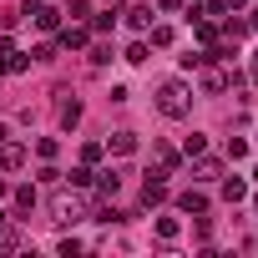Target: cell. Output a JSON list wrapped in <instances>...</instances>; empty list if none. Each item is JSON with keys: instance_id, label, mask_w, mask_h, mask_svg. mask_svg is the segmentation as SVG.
I'll list each match as a JSON object with an SVG mask.
<instances>
[{"instance_id": "10", "label": "cell", "mask_w": 258, "mask_h": 258, "mask_svg": "<svg viewBox=\"0 0 258 258\" xmlns=\"http://www.w3.org/2000/svg\"><path fill=\"white\" fill-rule=\"evenodd\" d=\"M81 121V101H61V126H76Z\"/></svg>"}, {"instance_id": "6", "label": "cell", "mask_w": 258, "mask_h": 258, "mask_svg": "<svg viewBox=\"0 0 258 258\" xmlns=\"http://www.w3.org/2000/svg\"><path fill=\"white\" fill-rule=\"evenodd\" d=\"M177 208H182V213H198V218H203V213H208V198H203V192H182V198H177Z\"/></svg>"}, {"instance_id": "9", "label": "cell", "mask_w": 258, "mask_h": 258, "mask_svg": "<svg viewBox=\"0 0 258 258\" xmlns=\"http://www.w3.org/2000/svg\"><path fill=\"white\" fill-rule=\"evenodd\" d=\"M56 21H61V16H56V11L46 6V0H41V11H36V26H41V31H56Z\"/></svg>"}, {"instance_id": "15", "label": "cell", "mask_w": 258, "mask_h": 258, "mask_svg": "<svg viewBox=\"0 0 258 258\" xmlns=\"http://www.w3.org/2000/svg\"><path fill=\"white\" fill-rule=\"evenodd\" d=\"M203 86H208V91H213V96H218V91H223V86H228V76H223V71H208V76H203Z\"/></svg>"}, {"instance_id": "13", "label": "cell", "mask_w": 258, "mask_h": 258, "mask_svg": "<svg viewBox=\"0 0 258 258\" xmlns=\"http://www.w3.org/2000/svg\"><path fill=\"white\" fill-rule=\"evenodd\" d=\"M61 46H86V26H71V31H61Z\"/></svg>"}, {"instance_id": "23", "label": "cell", "mask_w": 258, "mask_h": 258, "mask_svg": "<svg viewBox=\"0 0 258 258\" xmlns=\"http://www.w3.org/2000/svg\"><path fill=\"white\" fill-rule=\"evenodd\" d=\"M0 198H6V182H0Z\"/></svg>"}, {"instance_id": "11", "label": "cell", "mask_w": 258, "mask_h": 258, "mask_svg": "<svg viewBox=\"0 0 258 258\" xmlns=\"http://www.w3.org/2000/svg\"><path fill=\"white\" fill-rule=\"evenodd\" d=\"M213 177H223V167H218L213 157H203V162H198V182H213Z\"/></svg>"}, {"instance_id": "8", "label": "cell", "mask_w": 258, "mask_h": 258, "mask_svg": "<svg viewBox=\"0 0 258 258\" xmlns=\"http://www.w3.org/2000/svg\"><path fill=\"white\" fill-rule=\"evenodd\" d=\"M96 187H101V198H116V187H121V172H116V167H111V172H101V182H96Z\"/></svg>"}, {"instance_id": "19", "label": "cell", "mask_w": 258, "mask_h": 258, "mask_svg": "<svg viewBox=\"0 0 258 258\" xmlns=\"http://www.w3.org/2000/svg\"><path fill=\"white\" fill-rule=\"evenodd\" d=\"M192 26H198V41H208V46H213V41H218V31H213V26H208V21H192Z\"/></svg>"}, {"instance_id": "20", "label": "cell", "mask_w": 258, "mask_h": 258, "mask_svg": "<svg viewBox=\"0 0 258 258\" xmlns=\"http://www.w3.org/2000/svg\"><path fill=\"white\" fill-rule=\"evenodd\" d=\"M152 46H172V31L167 26H152Z\"/></svg>"}, {"instance_id": "7", "label": "cell", "mask_w": 258, "mask_h": 258, "mask_svg": "<svg viewBox=\"0 0 258 258\" xmlns=\"http://www.w3.org/2000/svg\"><path fill=\"white\" fill-rule=\"evenodd\" d=\"M126 21H132L137 31H147V26H152V6H132V11H126Z\"/></svg>"}, {"instance_id": "14", "label": "cell", "mask_w": 258, "mask_h": 258, "mask_svg": "<svg viewBox=\"0 0 258 258\" xmlns=\"http://www.w3.org/2000/svg\"><path fill=\"white\" fill-rule=\"evenodd\" d=\"M16 208L31 213V208H36V187H16Z\"/></svg>"}, {"instance_id": "24", "label": "cell", "mask_w": 258, "mask_h": 258, "mask_svg": "<svg viewBox=\"0 0 258 258\" xmlns=\"http://www.w3.org/2000/svg\"><path fill=\"white\" fill-rule=\"evenodd\" d=\"M253 76H258V66H253Z\"/></svg>"}, {"instance_id": "16", "label": "cell", "mask_w": 258, "mask_h": 258, "mask_svg": "<svg viewBox=\"0 0 258 258\" xmlns=\"http://www.w3.org/2000/svg\"><path fill=\"white\" fill-rule=\"evenodd\" d=\"M157 238L172 243V238H177V218H162V223H157Z\"/></svg>"}, {"instance_id": "2", "label": "cell", "mask_w": 258, "mask_h": 258, "mask_svg": "<svg viewBox=\"0 0 258 258\" xmlns=\"http://www.w3.org/2000/svg\"><path fill=\"white\" fill-rule=\"evenodd\" d=\"M162 177H167V172H147V187H142V203H147V208L167 198V182H162Z\"/></svg>"}, {"instance_id": "21", "label": "cell", "mask_w": 258, "mask_h": 258, "mask_svg": "<svg viewBox=\"0 0 258 258\" xmlns=\"http://www.w3.org/2000/svg\"><path fill=\"white\" fill-rule=\"evenodd\" d=\"M223 6H228V11H238V6H248V0H223Z\"/></svg>"}, {"instance_id": "3", "label": "cell", "mask_w": 258, "mask_h": 258, "mask_svg": "<svg viewBox=\"0 0 258 258\" xmlns=\"http://www.w3.org/2000/svg\"><path fill=\"white\" fill-rule=\"evenodd\" d=\"M51 208H56V223H81V203L76 198H56Z\"/></svg>"}, {"instance_id": "1", "label": "cell", "mask_w": 258, "mask_h": 258, "mask_svg": "<svg viewBox=\"0 0 258 258\" xmlns=\"http://www.w3.org/2000/svg\"><path fill=\"white\" fill-rule=\"evenodd\" d=\"M157 106H162V116H172V121L187 116V106H192V101H187V86H182V81H167V86L157 91Z\"/></svg>"}, {"instance_id": "17", "label": "cell", "mask_w": 258, "mask_h": 258, "mask_svg": "<svg viewBox=\"0 0 258 258\" xmlns=\"http://www.w3.org/2000/svg\"><path fill=\"white\" fill-rule=\"evenodd\" d=\"M116 16H121V11H101L91 26H96V31H111V26H116Z\"/></svg>"}, {"instance_id": "18", "label": "cell", "mask_w": 258, "mask_h": 258, "mask_svg": "<svg viewBox=\"0 0 258 258\" xmlns=\"http://www.w3.org/2000/svg\"><path fill=\"white\" fill-rule=\"evenodd\" d=\"M203 147H208V137H203V132H192V137H187V157H203Z\"/></svg>"}, {"instance_id": "4", "label": "cell", "mask_w": 258, "mask_h": 258, "mask_svg": "<svg viewBox=\"0 0 258 258\" xmlns=\"http://www.w3.org/2000/svg\"><path fill=\"white\" fill-rule=\"evenodd\" d=\"M21 162H26V147H16V142H11V147H0V172H16Z\"/></svg>"}, {"instance_id": "22", "label": "cell", "mask_w": 258, "mask_h": 258, "mask_svg": "<svg viewBox=\"0 0 258 258\" xmlns=\"http://www.w3.org/2000/svg\"><path fill=\"white\" fill-rule=\"evenodd\" d=\"M248 26H253V31H258V11H253V21H248Z\"/></svg>"}, {"instance_id": "12", "label": "cell", "mask_w": 258, "mask_h": 258, "mask_svg": "<svg viewBox=\"0 0 258 258\" xmlns=\"http://www.w3.org/2000/svg\"><path fill=\"white\" fill-rule=\"evenodd\" d=\"M243 192H248V182H243V177H228V182H223V198H228V203H238Z\"/></svg>"}, {"instance_id": "5", "label": "cell", "mask_w": 258, "mask_h": 258, "mask_svg": "<svg viewBox=\"0 0 258 258\" xmlns=\"http://www.w3.org/2000/svg\"><path fill=\"white\" fill-rule=\"evenodd\" d=\"M106 147H111L116 157H126V152L137 147V137H132V132H111V137H106Z\"/></svg>"}]
</instances>
